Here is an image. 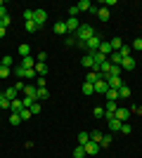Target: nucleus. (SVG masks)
I'll use <instances>...</instances> for the list:
<instances>
[{
    "instance_id": "6",
    "label": "nucleus",
    "mask_w": 142,
    "mask_h": 158,
    "mask_svg": "<svg viewBox=\"0 0 142 158\" xmlns=\"http://www.w3.org/2000/svg\"><path fill=\"white\" fill-rule=\"evenodd\" d=\"M116 109H118L116 102H107V106H104V118H114V116H116Z\"/></svg>"
},
{
    "instance_id": "29",
    "label": "nucleus",
    "mask_w": 142,
    "mask_h": 158,
    "mask_svg": "<svg viewBox=\"0 0 142 158\" xmlns=\"http://www.w3.org/2000/svg\"><path fill=\"white\" fill-rule=\"evenodd\" d=\"M90 142V135L88 132H81V135H78V146H85Z\"/></svg>"
},
{
    "instance_id": "51",
    "label": "nucleus",
    "mask_w": 142,
    "mask_h": 158,
    "mask_svg": "<svg viewBox=\"0 0 142 158\" xmlns=\"http://www.w3.org/2000/svg\"><path fill=\"white\" fill-rule=\"evenodd\" d=\"M31 113H33V116H36V113H41V104H38V102L31 106Z\"/></svg>"
},
{
    "instance_id": "44",
    "label": "nucleus",
    "mask_w": 142,
    "mask_h": 158,
    "mask_svg": "<svg viewBox=\"0 0 142 158\" xmlns=\"http://www.w3.org/2000/svg\"><path fill=\"white\" fill-rule=\"evenodd\" d=\"M24 21H33V10H24Z\"/></svg>"
},
{
    "instance_id": "21",
    "label": "nucleus",
    "mask_w": 142,
    "mask_h": 158,
    "mask_svg": "<svg viewBox=\"0 0 142 158\" xmlns=\"http://www.w3.org/2000/svg\"><path fill=\"white\" fill-rule=\"evenodd\" d=\"M81 90H83V94H88V97H93V94H95V85H93V83H83Z\"/></svg>"
},
{
    "instance_id": "40",
    "label": "nucleus",
    "mask_w": 142,
    "mask_h": 158,
    "mask_svg": "<svg viewBox=\"0 0 142 158\" xmlns=\"http://www.w3.org/2000/svg\"><path fill=\"white\" fill-rule=\"evenodd\" d=\"M10 71H12L10 66H2V64H0V78H7V76H10Z\"/></svg>"
},
{
    "instance_id": "33",
    "label": "nucleus",
    "mask_w": 142,
    "mask_h": 158,
    "mask_svg": "<svg viewBox=\"0 0 142 158\" xmlns=\"http://www.w3.org/2000/svg\"><path fill=\"white\" fill-rule=\"evenodd\" d=\"M111 144V132L109 135H102V142H100V149H104V146Z\"/></svg>"
},
{
    "instance_id": "22",
    "label": "nucleus",
    "mask_w": 142,
    "mask_h": 158,
    "mask_svg": "<svg viewBox=\"0 0 142 158\" xmlns=\"http://www.w3.org/2000/svg\"><path fill=\"white\" fill-rule=\"evenodd\" d=\"M54 33H59V35L69 33V31H67V24H64V21H57V24H54Z\"/></svg>"
},
{
    "instance_id": "3",
    "label": "nucleus",
    "mask_w": 142,
    "mask_h": 158,
    "mask_svg": "<svg viewBox=\"0 0 142 158\" xmlns=\"http://www.w3.org/2000/svg\"><path fill=\"white\" fill-rule=\"evenodd\" d=\"M64 24H67V31H69V33H76L78 28H81V21H78V17H69Z\"/></svg>"
},
{
    "instance_id": "48",
    "label": "nucleus",
    "mask_w": 142,
    "mask_h": 158,
    "mask_svg": "<svg viewBox=\"0 0 142 158\" xmlns=\"http://www.w3.org/2000/svg\"><path fill=\"white\" fill-rule=\"evenodd\" d=\"M64 45H69V47H76V38H74V35H69V38L64 40Z\"/></svg>"
},
{
    "instance_id": "35",
    "label": "nucleus",
    "mask_w": 142,
    "mask_h": 158,
    "mask_svg": "<svg viewBox=\"0 0 142 158\" xmlns=\"http://www.w3.org/2000/svg\"><path fill=\"white\" fill-rule=\"evenodd\" d=\"M130 50H133V47H130V45H123L121 50H118V54H121L123 59H126V57H130Z\"/></svg>"
},
{
    "instance_id": "50",
    "label": "nucleus",
    "mask_w": 142,
    "mask_h": 158,
    "mask_svg": "<svg viewBox=\"0 0 142 158\" xmlns=\"http://www.w3.org/2000/svg\"><path fill=\"white\" fill-rule=\"evenodd\" d=\"M14 76H17V78H24V69H21V66H17V69H14Z\"/></svg>"
},
{
    "instance_id": "23",
    "label": "nucleus",
    "mask_w": 142,
    "mask_h": 158,
    "mask_svg": "<svg viewBox=\"0 0 142 158\" xmlns=\"http://www.w3.org/2000/svg\"><path fill=\"white\" fill-rule=\"evenodd\" d=\"M33 78H38L36 69H24V80H33Z\"/></svg>"
},
{
    "instance_id": "32",
    "label": "nucleus",
    "mask_w": 142,
    "mask_h": 158,
    "mask_svg": "<svg viewBox=\"0 0 142 158\" xmlns=\"http://www.w3.org/2000/svg\"><path fill=\"white\" fill-rule=\"evenodd\" d=\"M90 142H95V144H100V142H102V132L93 130V132H90Z\"/></svg>"
},
{
    "instance_id": "53",
    "label": "nucleus",
    "mask_w": 142,
    "mask_h": 158,
    "mask_svg": "<svg viewBox=\"0 0 142 158\" xmlns=\"http://www.w3.org/2000/svg\"><path fill=\"white\" fill-rule=\"evenodd\" d=\"M5 33H7V28H2V26H0V40L5 38Z\"/></svg>"
},
{
    "instance_id": "41",
    "label": "nucleus",
    "mask_w": 142,
    "mask_h": 158,
    "mask_svg": "<svg viewBox=\"0 0 142 158\" xmlns=\"http://www.w3.org/2000/svg\"><path fill=\"white\" fill-rule=\"evenodd\" d=\"M118 132H123V135H130V132H133L130 123H121V130H118Z\"/></svg>"
},
{
    "instance_id": "10",
    "label": "nucleus",
    "mask_w": 142,
    "mask_h": 158,
    "mask_svg": "<svg viewBox=\"0 0 142 158\" xmlns=\"http://www.w3.org/2000/svg\"><path fill=\"white\" fill-rule=\"evenodd\" d=\"M135 66H137V61L133 59V57H126V59L121 61V69H123V71H133Z\"/></svg>"
},
{
    "instance_id": "16",
    "label": "nucleus",
    "mask_w": 142,
    "mask_h": 158,
    "mask_svg": "<svg viewBox=\"0 0 142 158\" xmlns=\"http://www.w3.org/2000/svg\"><path fill=\"white\" fill-rule=\"evenodd\" d=\"M128 97H130V87L121 85V87H118V102H121V99H128Z\"/></svg>"
},
{
    "instance_id": "49",
    "label": "nucleus",
    "mask_w": 142,
    "mask_h": 158,
    "mask_svg": "<svg viewBox=\"0 0 142 158\" xmlns=\"http://www.w3.org/2000/svg\"><path fill=\"white\" fill-rule=\"evenodd\" d=\"M69 17H78V7H76V5L69 7Z\"/></svg>"
},
{
    "instance_id": "15",
    "label": "nucleus",
    "mask_w": 142,
    "mask_h": 158,
    "mask_svg": "<svg viewBox=\"0 0 142 158\" xmlns=\"http://www.w3.org/2000/svg\"><path fill=\"white\" fill-rule=\"evenodd\" d=\"M21 109H24V104H21V99H14V102H10V111H12V113H19Z\"/></svg>"
},
{
    "instance_id": "27",
    "label": "nucleus",
    "mask_w": 142,
    "mask_h": 158,
    "mask_svg": "<svg viewBox=\"0 0 142 158\" xmlns=\"http://www.w3.org/2000/svg\"><path fill=\"white\" fill-rule=\"evenodd\" d=\"M36 73H38V76H45L47 73V64L45 61H38V64H36Z\"/></svg>"
},
{
    "instance_id": "47",
    "label": "nucleus",
    "mask_w": 142,
    "mask_h": 158,
    "mask_svg": "<svg viewBox=\"0 0 142 158\" xmlns=\"http://www.w3.org/2000/svg\"><path fill=\"white\" fill-rule=\"evenodd\" d=\"M10 21H12V19H10V14H7V17H2V19H0V26L7 28V26H10Z\"/></svg>"
},
{
    "instance_id": "19",
    "label": "nucleus",
    "mask_w": 142,
    "mask_h": 158,
    "mask_svg": "<svg viewBox=\"0 0 142 158\" xmlns=\"http://www.w3.org/2000/svg\"><path fill=\"white\" fill-rule=\"evenodd\" d=\"M97 17L102 21H109V7H97Z\"/></svg>"
},
{
    "instance_id": "18",
    "label": "nucleus",
    "mask_w": 142,
    "mask_h": 158,
    "mask_svg": "<svg viewBox=\"0 0 142 158\" xmlns=\"http://www.w3.org/2000/svg\"><path fill=\"white\" fill-rule=\"evenodd\" d=\"M97 52H102L104 57H109L114 50H111V45H109V43H104V40H102V45H100V50H97Z\"/></svg>"
},
{
    "instance_id": "2",
    "label": "nucleus",
    "mask_w": 142,
    "mask_h": 158,
    "mask_svg": "<svg viewBox=\"0 0 142 158\" xmlns=\"http://www.w3.org/2000/svg\"><path fill=\"white\" fill-rule=\"evenodd\" d=\"M100 45H102V38H100V35H93V38L83 45V50H88V52H97V50H100Z\"/></svg>"
},
{
    "instance_id": "46",
    "label": "nucleus",
    "mask_w": 142,
    "mask_h": 158,
    "mask_svg": "<svg viewBox=\"0 0 142 158\" xmlns=\"http://www.w3.org/2000/svg\"><path fill=\"white\" fill-rule=\"evenodd\" d=\"M130 47H133V50H142V38H135Z\"/></svg>"
},
{
    "instance_id": "26",
    "label": "nucleus",
    "mask_w": 142,
    "mask_h": 158,
    "mask_svg": "<svg viewBox=\"0 0 142 158\" xmlns=\"http://www.w3.org/2000/svg\"><path fill=\"white\" fill-rule=\"evenodd\" d=\"M17 94H19V92H17L14 87H7V90H5V97H7V102H14V99H17Z\"/></svg>"
},
{
    "instance_id": "9",
    "label": "nucleus",
    "mask_w": 142,
    "mask_h": 158,
    "mask_svg": "<svg viewBox=\"0 0 142 158\" xmlns=\"http://www.w3.org/2000/svg\"><path fill=\"white\" fill-rule=\"evenodd\" d=\"M107 83H109V87H111V90H118L121 85H126V83H123V80L118 78V76H109V78H107Z\"/></svg>"
},
{
    "instance_id": "25",
    "label": "nucleus",
    "mask_w": 142,
    "mask_h": 158,
    "mask_svg": "<svg viewBox=\"0 0 142 158\" xmlns=\"http://www.w3.org/2000/svg\"><path fill=\"white\" fill-rule=\"evenodd\" d=\"M104 97H107V102H118V90H111V87H109V92L104 94Z\"/></svg>"
},
{
    "instance_id": "28",
    "label": "nucleus",
    "mask_w": 142,
    "mask_h": 158,
    "mask_svg": "<svg viewBox=\"0 0 142 158\" xmlns=\"http://www.w3.org/2000/svg\"><path fill=\"white\" fill-rule=\"evenodd\" d=\"M109 45H111V50H114V52H118V50L123 47V43H121V38H111V43H109Z\"/></svg>"
},
{
    "instance_id": "31",
    "label": "nucleus",
    "mask_w": 142,
    "mask_h": 158,
    "mask_svg": "<svg viewBox=\"0 0 142 158\" xmlns=\"http://www.w3.org/2000/svg\"><path fill=\"white\" fill-rule=\"evenodd\" d=\"M19 116H21V123H24V120H31V116H33V113H31V109H21Z\"/></svg>"
},
{
    "instance_id": "42",
    "label": "nucleus",
    "mask_w": 142,
    "mask_h": 158,
    "mask_svg": "<svg viewBox=\"0 0 142 158\" xmlns=\"http://www.w3.org/2000/svg\"><path fill=\"white\" fill-rule=\"evenodd\" d=\"M45 85H47L45 76H38V78H36V87H45Z\"/></svg>"
},
{
    "instance_id": "39",
    "label": "nucleus",
    "mask_w": 142,
    "mask_h": 158,
    "mask_svg": "<svg viewBox=\"0 0 142 158\" xmlns=\"http://www.w3.org/2000/svg\"><path fill=\"white\" fill-rule=\"evenodd\" d=\"M0 109H10V102H7L5 92H0Z\"/></svg>"
},
{
    "instance_id": "43",
    "label": "nucleus",
    "mask_w": 142,
    "mask_h": 158,
    "mask_svg": "<svg viewBox=\"0 0 142 158\" xmlns=\"http://www.w3.org/2000/svg\"><path fill=\"white\" fill-rule=\"evenodd\" d=\"M93 116H95V118H104V109H102V106H97V109L93 111Z\"/></svg>"
},
{
    "instance_id": "5",
    "label": "nucleus",
    "mask_w": 142,
    "mask_h": 158,
    "mask_svg": "<svg viewBox=\"0 0 142 158\" xmlns=\"http://www.w3.org/2000/svg\"><path fill=\"white\" fill-rule=\"evenodd\" d=\"M128 116H130V109H126V106H118L114 118H116V120H121V123H126V120H128Z\"/></svg>"
},
{
    "instance_id": "38",
    "label": "nucleus",
    "mask_w": 142,
    "mask_h": 158,
    "mask_svg": "<svg viewBox=\"0 0 142 158\" xmlns=\"http://www.w3.org/2000/svg\"><path fill=\"white\" fill-rule=\"evenodd\" d=\"M10 123H12V125L17 127V125L21 123V116H19V113H12V116H10Z\"/></svg>"
},
{
    "instance_id": "4",
    "label": "nucleus",
    "mask_w": 142,
    "mask_h": 158,
    "mask_svg": "<svg viewBox=\"0 0 142 158\" xmlns=\"http://www.w3.org/2000/svg\"><path fill=\"white\" fill-rule=\"evenodd\" d=\"M33 21L38 24V26H43V24L47 21V12L45 10H33Z\"/></svg>"
},
{
    "instance_id": "1",
    "label": "nucleus",
    "mask_w": 142,
    "mask_h": 158,
    "mask_svg": "<svg viewBox=\"0 0 142 158\" xmlns=\"http://www.w3.org/2000/svg\"><path fill=\"white\" fill-rule=\"evenodd\" d=\"M93 35H97V33H95V28L90 26V24H81V28L74 33V38H76V47H83L90 38H93Z\"/></svg>"
},
{
    "instance_id": "17",
    "label": "nucleus",
    "mask_w": 142,
    "mask_h": 158,
    "mask_svg": "<svg viewBox=\"0 0 142 158\" xmlns=\"http://www.w3.org/2000/svg\"><path fill=\"white\" fill-rule=\"evenodd\" d=\"M36 99H38V102H45V99H50L47 87H38V94H36Z\"/></svg>"
},
{
    "instance_id": "14",
    "label": "nucleus",
    "mask_w": 142,
    "mask_h": 158,
    "mask_svg": "<svg viewBox=\"0 0 142 158\" xmlns=\"http://www.w3.org/2000/svg\"><path fill=\"white\" fill-rule=\"evenodd\" d=\"M76 7H78V12H90V10H93V2H90V0H81Z\"/></svg>"
},
{
    "instance_id": "11",
    "label": "nucleus",
    "mask_w": 142,
    "mask_h": 158,
    "mask_svg": "<svg viewBox=\"0 0 142 158\" xmlns=\"http://www.w3.org/2000/svg\"><path fill=\"white\" fill-rule=\"evenodd\" d=\"M85 149V156H95V153L100 151V144H95V142H88V144L83 146Z\"/></svg>"
},
{
    "instance_id": "30",
    "label": "nucleus",
    "mask_w": 142,
    "mask_h": 158,
    "mask_svg": "<svg viewBox=\"0 0 142 158\" xmlns=\"http://www.w3.org/2000/svg\"><path fill=\"white\" fill-rule=\"evenodd\" d=\"M24 28H26L28 33H36V31H38V28H41V26H38L36 21H26V24H24Z\"/></svg>"
},
{
    "instance_id": "37",
    "label": "nucleus",
    "mask_w": 142,
    "mask_h": 158,
    "mask_svg": "<svg viewBox=\"0 0 142 158\" xmlns=\"http://www.w3.org/2000/svg\"><path fill=\"white\" fill-rule=\"evenodd\" d=\"M121 73H123V69H121V66H111L109 76H118V78H121ZM109 76H107V78H109Z\"/></svg>"
},
{
    "instance_id": "45",
    "label": "nucleus",
    "mask_w": 142,
    "mask_h": 158,
    "mask_svg": "<svg viewBox=\"0 0 142 158\" xmlns=\"http://www.w3.org/2000/svg\"><path fill=\"white\" fill-rule=\"evenodd\" d=\"M0 64H2V66H10V69H12V57H10V54H7V57H2V59H0Z\"/></svg>"
},
{
    "instance_id": "52",
    "label": "nucleus",
    "mask_w": 142,
    "mask_h": 158,
    "mask_svg": "<svg viewBox=\"0 0 142 158\" xmlns=\"http://www.w3.org/2000/svg\"><path fill=\"white\" fill-rule=\"evenodd\" d=\"M130 111H133V113H137V116H142V106H133Z\"/></svg>"
},
{
    "instance_id": "36",
    "label": "nucleus",
    "mask_w": 142,
    "mask_h": 158,
    "mask_svg": "<svg viewBox=\"0 0 142 158\" xmlns=\"http://www.w3.org/2000/svg\"><path fill=\"white\" fill-rule=\"evenodd\" d=\"M74 158H85V149H83V146H76L74 149Z\"/></svg>"
},
{
    "instance_id": "12",
    "label": "nucleus",
    "mask_w": 142,
    "mask_h": 158,
    "mask_svg": "<svg viewBox=\"0 0 142 158\" xmlns=\"http://www.w3.org/2000/svg\"><path fill=\"white\" fill-rule=\"evenodd\" d=\"M109 123V132H118L121 130V120H116V118H107Z\"/></svg>"
},
{
    "instance_id": "13",
    "label": "nucleus",
    "mask_w": 142,
    "mask_h": 158,
    "mask_svg": "<svg viewBox=\"0 0 142 158\" xmlns=\"http://www.w3.org/2000/svg\"><path fill=\"white\" fill-rule=\"evenodd\" d=\"M36 94H38V87L36 85H26L24 87V97H33L36 99ZM36 102H38V99H36Z\"/></svg>"
},
{
    "instance_id": "20",
    "label": "nucleus",
    "mask_w": 142,
    "mask_h": 158,
    "mask_svg": "<svg viewBox=\"0 0 142 158\" xmlns=\"http://www.w3.org/2000/svg\"><path fill=\"white\" fill-rule=\"evenodd\" d=\"M19 66H21V69H36V64H33V57H24Z\"/></svg>"
},
{
    "instance_id": "24",
    "label": "nucleus",
    "mask_w": 142,
    "mask_h": 158,
    "mask_svg": "<svg viewBox=\"0 0 142 158\" xmlns=\"http://www.w3.org/2000/svg\"><path fill=\"white\" fill-rule=\"evenodd\" d=\"M19 54H21V59H24V57H31V45H26V43L19 45Z\"/></svg>"
},
{
    "instance_id": "7",
    "label": "nucleus",
    "mask_w": 142,
    "mask_h": 158,
    "mask_svg": "<svg viewBox=\"0 0 142 158\" xmlns=\"http://www.w3.org/2000/svg\"><path fill=\"white\" fill-rule=\"evenodd\" d=\"M83 66H85V69H88V71H97V64H95V59H93V54H85V57H83V61H81Z\"/></svg>"
},
{
    "instance_id": "8",
    "label": "nucleus",
    "mask_w": 142,
    "mask_h": 158,
    "mask_svg": "<svg viewBox=\"0 0 142 158\" xmlns=\"http://www.w3.org/2000/svg\"><path fill=\"white\" fill-rule=\"evenodd\" d=\"M95 92L97 94H107L109 92V83L107 80H97V83H95Z\"/></svg>"
},
{
    "instance_id": "34",
    "label": "nucleus",
    "mask_w": 142,
    "mask_h": 158,
    "mask_svg": "<svg viewBox=\"0 0 142 158\" xmlns=\"http://www.w3.org/2000/svg\"><path fill=\"white\" fill-rule=\"evenodd\" d=\"M21 104H24V109H31V106L36 104V99L33 97H24V99H21Z\"/></svg>"
}]
</instances>
